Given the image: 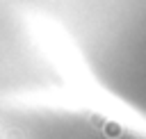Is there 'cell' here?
<instances>
[{
	"label": "cell",
	"instance_id": "obj_1",
	"mask_svg": "<svg viewBox=\"0 0 146 139\" xmlns=\"http://www.w3.org/2000/svg\"><path fill=\"white\" fill-rule=\"evenodd\" d=\"M103 134H105V137L116 139V137L121 134V125H119V123H114V121H105V125H103Z\"/></svg>",
	"mask_w": 146,
	"mask_h": 139
}]
</instances>
